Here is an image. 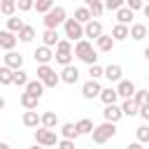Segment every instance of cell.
<instances>
[{"instance_id":"1","label":"cell","mask_w":149,"mask_h":149,"mask_svg":"<svg viewBox=\"0 0 149 149\" xmlns=\"http://www.w3.org/2000/svg\"><path fill=\"white\" fill-rule=\"evenodd\" d=\"M74 56H77L81 63H86L88 68H91V65H98V54H95V49H93V44H91L88 40H79V42L74 44Z\"/></svg>"},{"instance_id":"2","label":"cell","mask_w":149,"mask_h":149,"mask_svg":"<svg viewBox=\"0 0 149 149\" xmlns=\"http://www.w3.org/2000/svg\"><path fill=\"white\" fill-rule=\"evenodd\" d=\"M44 30H56L58 26H63L65 21H68V12H65V7H61V5H56L49 14H44Z\"/></svg>"},{"instance_id":"3","label":"cell","mask_w":149,"mask_h":149,"mask_svg":"<svg viewBox=\"0 0 149 149\" xmlns=\"http://www.w3.org/2000/svg\"><path fill=\"white\" fill-rule=\"evenodd\" d=\"M116 135V123H107V121H102L100 126H95L93 128V133H91V140L95 142V144H105L107 140H112Z\"/></svg>"},{"instance_id":"4","label":"cell","mask_w":149,"mask_h":149,"mask_svg":"<svg viewBox=\"0 0 149 149\" xmlns=\"http://www.w3.org/2000/svg\"><path fill=\"white\" fill-rule=\"evenodd\" d=\"M37 79L44 84V88H56V84L61 81V74L51 65H37Z\"/></svg>"},{"instance_id":"5","label":"cell","mask_w":149,"mask_h":149,"mask_svg":"<svg viewBox=\"0 0 149 149\" xmlns=\"http://www.w3.org/2000/svg\"><path fill=\"white\" fill-rule=\"evenodd\" d=\"M63 30H65V40L72 42V44H77L79 40H84V26L79 21H74V19H68L63 23Z\"/></svg>"},{"instance_id":"6","label":"cell","mask_w":149,"mask_h":149,"mask_svg":"<svg viewBox=\"0 0 149 149\" xmlns=\"http://www.w3.org/2000/svg\"><path fill=\"white\" fill-rule=\"evenodd\" d=\"M35 144L40 147H54L58 144V137H56V130H49V128H37L35 130Z\"/></svg>"},{"instance_id":"7","label":"cell","mask_w":149,"mask_h":149,"mask_svg":"<svg viewBox=\"0 0 149 149\" xmlns=\"http://www.w3.org/2000/svg\"><path fill=\"white\" fill-rule=\"evenodd\" d=\"M100 93H102V86H100V81H95V79H88V81H84V84H81V95H84L86 100L100 98Z\"/></svg>"},{"instance_id":"8","label":"cell","mask_w":149,"mask_h":149,"mask_svg":"<svg viewBox=\"0 0 149 149\" xmlns=\"http://www.w3.org/2000/svg\"><path fill=\"white\" fill-rule=\"evenodd\" d=\"M2 61H5L2 65H7V68L14 70V72H16V70H23V56H21L19 51H7V54L2 56Z\"/></svg>"},{"instance_id":"9","label":"cell","mask_w":149,"mask_h":149,"mask_svg":"<svg viewBox=\"0 0 149 149\" xmlns=\"http://www.w3.org/2000/svg\"><path fill=\"white\" fill-rule=\"evenodd\" d=\"M114 88H116L119 98H123V100H130V98L135 95V91H137V88H135V84H133L130 79H121V81H119Z\"/></svg>"},{"instance_id":"10","label":"cell","mask_w":149,"mask_h":149,"mask_svg":"<svg viewBox=\"0 0 149 149\" xmlns=\"http://www.w3.org/2000/svg\"><path fill=\"white\" fill-rule=\"evenodd\" d=\"M105 33H102V23L98 21V19H93V21H88L86 26H84V37H91V40H98V37H102Z\"/></svg>"},{"instance_id":"11","label":"cell","mask_w":149,"mask_h":149,"mask_svg":"<svg viewBox=\"0 0 149 149\" xmlns=\"http://www.w3.org/2000/svg\"><path fill=\"white\" fill-rule=\"evenodd\" d=\"M105 79H109L112 84H119V81L123 79V68H121L119 63H109V65L105 68Z\"/></svg>"},{"instance_id":"12","label":"cell","mask_w":149,"mask_h":149,"mask_svg":"<svg viewBox=\"0 0 149 149\" xmlns=\"http://www.w3.org/2000/svg\"><path fill=\"white\" fill-rule=\"evenodd\" d=\"M33 56H35V63H37V65H49V61H54V51H51L49 47H44V44L37 47Z\"/></svg>"},{"instance_id":"13","label":"cell","mask_w":149,"mask_h":149,"mask_svg":"<svg viewBox=\"0 0 149 149\" xmlns=\"http://www.w3.org/2000/svg\"><path fill=\"white\" fill-rule=\"evenodd\" d=\"M121 116H123V112H121V105H107V107L102 109V119H105L107 123H116Z\"/></svg>"},{"instance_id":"14","label":"cell","mask_w":149,"mask_h":149,"mask_svg":"<svg viewBox=\"0 0 149 149\" xmlns=\"http://www.w3.org/2000/svg\"><path fill=\"white\" fill-rule=\"evenodd\" d=\"M16 42H19V37H16L14 33H9V30H0V49H5V51H14Z\"/></svg>"},{"instance_id":"15","label":"cell","mask_w":149,"mask_h":149,"mask_svg":"<svg viewBox=\"0 0 149 149\" xmlns=\"http://www.w3.org/2000/svg\"><path fill=\"white\" fill-rule=\"evenodd\" d=\"M58 74H61V81H63V84H77V81H79V70H77L74 65L63 68Z\"/></svg>"},{"instance_id":"16","label":"cell","mask_w":149,"mask_h":149,"mask_svg":"<svg viewBox=\"0 0 149 149\" xmlns=\"http://www.w3.org/2000/svg\"><path fill=\"white\" fill-rule=\"evenodd\" d=\"M23 126L37 130V126H42V114H37L35 109L33 112H23Z\"/></svg>"},{"instance_id":"17","label":"cell","mask_w":149,"mask_h":149,"mask_svg":"<svg viewBox=\"0 0 149 149\" xmlns=\"http://www.w3.org/2000/svg\"><path fill=\"white\" fill-rule=\"evenodd\" d=\"M128 37H130V26L116 23V26L112 28V40H114V42H123V40H128Z\"/></svg>"},{"instance_id":"18","label":"cell","mask_w":149,"mask_h":149,"mask_svg":"<svg viewBox=\"0 0 149 149\" xmlns=\"http://www.w3.org/2000/svg\"><path fill=\"white\" fill-rule=\"evenodd\" d=\"M23 91H26V93H30V95H35V98L40 100V98H42V93H44V84H42L40 79H30V81H28V86H26Z\"/></svg>"},{"instance_id":"19","label":"cell","mask_w":149,"mask_h":149,"mask_svg":"<svg viewBox=\"0 0 149 149\" xmlns=\"http://www.w3.org/2000/svg\"><path fill=\"white\" fill-rule=\"evenodd\" d=\"M100 100L105 102V107H107V105H116V100H119V93H116V88H114V86H107V88H102V93H100Z\"/></svg>"},{"instance_id":"20","label":"cell","mask_w":149,"mask_h":149,"mask_svg":"<svg viewBox=\"0 0 149 149\" xmlns=\"http://www.w3.org/2000/svg\"><path fill=\"white\" fill-rule=\"evenodd\" d=\"M61 135H63V140H72V142H74V140L79 137L77 123H70V121H68V123H63V126H61Z\"/></svg>"},{"instance_id":"21","label":"cell","mask_w":149,"mask_h":149,"mask_svg":"<svg viewBox=\"0 0 149 149\" xmlns=\"http://www.w3.org/2000/svg\"><path fill=\"white\" fill-rule=\"evenodd\" d=\"M144 37H147V26L144 23H130V40L142 42Z\"/></svg>"},{"instance_id":"22","label":"cell","mask_w":149,"mask_h":149,"mask_svg":"<svg viewBox=\"0 0 149 149\" xmlns=\"http://www.w3.org/2000/svg\"><path fill=\"white\" fill-rule=\"evenodd\" d=\"M74 21H79L81 26H86L88 21H93V16H91V12H88V7H86V5H81V7H77V9H74Z\"/></svg>"},{"instance_id":"23","label":"cell","mask_w":149,"mask_h":149,"mask_svg":"<svg viewBox=\"0 0 149 149\" xmlns=\"http://www.w3.org/2000/svg\"><path fill=\"white\" fill-rule=\"evenodd\" d=\"M58 42H61L58 30H44V33H42V44H44V47H49V49H51V47H56Z\"/></svg>"},{"instance_id":"24","label":"cell","mask_w":149,"mask_h":149,"mask_svg":"<svg viewBox=\"0 0 149 149\" xmlns=\"http://www.w3.org/2000/svg\"><path fill=\"white\" fill-rule=\"evenodd\" d=\"M86 7H88V12H91L93 19L102 16V12H105V2H100V0H86Z\"/></svg>"},{"instance_id":"25","label":"cell","mask_w":149,"mask_h":149,"mask_svg":"<svg viewBox=\"0 0 149 149\" xmlns=\"http://www.w3.org/2000/svg\"><path fill=\"white\" fill-rule=\"evenodd\" d=\"M114 40H112V35H102V37H98L95 40V47H98V51H112L114 49Z\"/></svg>"},{"instance_id":"26","label":"cell","mask_w":149,"mask_h":149,"mask_svg":"<svg viewBox=\"0 0 149 149\" xmlns=\"http://www.w3.org/2000/svg\"><path fill=\"white\" fill-rule=\"evenodd\" d=\"M19 100H21V105H23V109H26V112H33V109L37 107V102H40L35 95H30V93H26V91L21 93V98H19Z\"/></svg>"},{"instance_id":"27","label":"cell","mask_w":149,"mask_h":149,"mask_svg":"<svg viewBox=\"0 0 149 149\" xmlns=\"http://www.w3.org/2000/svg\"><path fill=\"white\" fill-rule=\"evenodd\" d=\"M121 112H123V116H135V114H140V107H137V102L130 98V100H123V102H121Z\"/></svg>"},{"instance_id":"28","label":"cell","mask_w":149,"mask_h":149,"mask_svg":"<svg viewBox=\"0 0 149 149\" xmlns=\"http://www.w3.org/2000/svg\"><path fill=\"white\" fill-rule=\"evenodd\" d=\"M56 126H58V116H56V112H44V114H42V128L56 130Z\"/></svg>"},{"instance_id":"29","label":"cell","mask_w":149,"mask_h":149,"mask_svg":"<svg viewBox=\"0 0 149 149\" xmlns=\"http://www.w3.org/2000/svg\"><path fill=\"white\" fill-rule=\"evenodd\" d=\"M130 19H133V12H130V9L123 5V7L116 12V23H121V26H128V23H130Z\"/></svg>"},{"instance_id":"30","label":"cell","mask_w":149,"mask_h":149,"mask_svg":"<svg viewBox=\"0 0 149 149\" xmlns=\"http://www.w3.org/2000/svg\"><path fill=\"white\" fill-rule=\"evenodd\" d=\"M23 26H26V23H23V19H19V16L7 19V30H9V33H14V35H19Z\"/></svg>"},{"instance_id":"31","label":"cell","mask_w":149,"mask_h":149,"mask_svg":"<svg viewBox=\"0 0 149 149\" xmlns=\"http://www.w3.org/2000/svg\"><path fill=\"white\" fill-rule=\"evenodd\" d=\"M93 128H95V126H93L91 119H79V121H77V130H79V135H91Z\"/></svg>"},{"instance_id":"32","label":"cell","mask_w":149,"mask_h":149,"mask_svg":"<svg viewBox=\"0 0 149 149\" xmlns=\"http://www.w3.org/2000/svg\"><path fill=\"white\" fill-rule=\"evenodd\" d=\"M133 100L137 102V107L149 105V88H137V91H135V95H133Z\"/></svg>"},{"instance_id":"33","label":"cell","mask_w":149,"mask_h":149,"mask_svg":"<svg viewBox=\"0 0 149 149\" xmlns=\"http://www.w3.org/2000/svg\"><path fill=\"white\" fill-rule=\"evenodd\" d=\"M0 84H2V86L14 84V70H9L7 65H2V68H0Z\"/></svg>"},{"instance_id":"34","label":"cell","mask_w":149,"mask_h":149,"mask_svg":"<svg viewBox=\"0 0 149 149\" xmlns=\"http://www.w3.org/2000/svg\"><path fill=\"white\" fill-rule=\"evenodd\" d=\"M135 137H137L140 144H149V126H147V123L137 126V128H135Z\"/></svg>"},{"instance_id":"35","label":"cell","mask_w":149,"mask_h":149,"mask_svg":"<svg viewBox=\"0 0 149 149\" xmlns=\"http://www.w3.org/2000/svg\"><path fill=\"white\" fill-rule=\"evenodd\" d=\"M0 12H2L7 19H12L14 12H16V2H14V0H5V2H0Z\"/></svg>"},{"instance_id":"36","label":"cell","mask_w":149,"mask_h":149,"mask_svg":"<svg viewBox=\"0 0 149 149\" xmlns=\"http://www.w3.org/2000/svg\"><path fill=\"white\" fill-rule=\"evenodd\" d=\"M16 37H19L21 42H26V44H28V42H33V37H35V28H33V26H23V28H21V33H19Z\"/></svg>"},{"instance_id":"37","label":"cell","mask_w":149,"mask_h":149,"mask_svg":"<svg viewBox=\"0 0 149 149\" xmlns=\"http://www.w3.org/2000/svg\"><path fill=\"white\" fill-rule=\"evenodd\" d=\"M54 7H56V5H54L51 0H37V2H35V9H37L40 14H49Z\"/></svg>"},{"instance_id":"38","label":"cell","mask_w":149,"mask_h":149,"mask_svg":"<svg viewBox=\"0 0 149 149\" xmlns=\"http://www.w3.org/2000/svg\"><path fill=\"white\" fill-rule=\"evenodd\" d=\"M28 81H30V79H28V72H26V70H16V72H14V84H16V86H23V88H26Z\"/></svg>"},{"instance_id":"39","label":"cell","mask_w":149,"mask_h":149,"mask_svg":"<svg viewBox=\"0 0 149 149\" xmlns=\"http://www.w3.org/2000/svg\"><path fill=\"white\" fill-rule=\"evenodd\" d=\"M56 54H74V47H72V42H68V40H61V42L56 44Z\"/></svg>"},{"instance_id":"40","label":"cell","mask_w":149,"mask_h":149,"mask_svg":"<svg viewBox=\"0 0 149 149\" xmlns=\"http://www.w3.org/2000/svg\"><path fill=\"white\" fill-rule=\"evenodd\" d=\"M54 58H56V63H58L61 68L72 65V54H56V51H54Z\"/></svg>"},{"instance_id":"41","label":"cell","mask_w":149,"mask_h":149,"mask_svg":"<svg viewBox=\"0 0 149 149\" xmlns=\"http://www.w3.org/2000/svg\"><path fill=\"white\" fill-rule=\"evenodd\" d=\"M123 5H126L123 0H107V2H105V9H109V12H114V14H116Z\"/></svg>"},{"instance_id":"42","label":"cell","mask_w":149,"mask_h":149,"mask_svg":"<svg viewBox=\"0 0 149 149\" xmlns=\"http://www.w3.org/2000/svg\"><path fill=\"white\" fill-rule=\"evenodd\" d=\"M88 74H91V79H100V77H105V68H100V65H91L88 68Z\"/></svg>"},{"instance_id":"43","label":"cell","mask_w":149,"mask_h":149,"mask_svg":"<svg viewBox=\"0 0 149 149\" xmlns=\"http://www.w3.org/2000/svg\"><path fill=\"white\" fill-rule=\"evenodd\" d=\"M16 9H19V12H28V9H35V2H30V0H19V2H16Z\"/></svg>"},{"instance_id":"44","label":"cell","mask_w":149,"mask_h":149,"mask_svg":"<svg viewBox=\"0 0 149 149\" xmlns=\"http://www.w3.org/2000/svg\"><path fill=\"white\" fill-rule=\"evenodd\" d=\"M126 7L130 12H137V9H144V2L142 0H126Z\"/></svg>"},{"instance_id":"45","label":"cell","mask_w":149,"mask_h":149,"mask_svg":"<svg viewBox=\"0 0 149 149\" xmlns=\"http://www.w3.org/2000/svg\"><path fill=\"white\" fill-rule=\"evenodd\" d=\"M58 149H77L72 140H58Z\"/></svg>"},{"instance_id":"46","label":"cell","mask_w":149,"mask_h":149,"mask_svg":"<svg viewBox=\"0 0 149 149\" xmlns=\"http://www.w3.org/2000/svg\"><path fill=\"white\" fill-rule=\"evenodd\" d=\"M140 116H142L144 121H149V105H144V107H140Z\"/></svg>"},{"instance_id":"47","label":"cell","mask_w":149,"mask_h":149,"mask_svg":"<svg viewBox=\"0 0 149 149\" xmlns=\"http://www.w3.org/2000/svg\"><path fill=\"white\" fill-rule=\"evenodd\" d=\"M126 149H144V147H142V144H140V142H130V144H128V147H126Z\"/></svg>"},{"instance_id":"48","label":"cell","mask_w":149,"mask_h":149,"mask_svg":"<svg viewBox=\"0 0 149 149\" xmlns=\"http://www.w3.org/2000/svg\"><path fill=\"white\" fill-rule=\"evenodd\" d=\"M142 12H144V16L149 19V2H144V9H142Z\"/></svg>"},{"instance_id":"49","label":"cell","mask_w":149,"mask_h":149,"mask_svg":"<svg viewBox=\"0 0 149 149\" xmlns=\"http://www.w3.org/2000/svg\"><path fill=\"white\" fill-rule=\"evenodd\" d=\"M142 56H144V58L149 61V47H144V51H142Z\"/></svg>"},{"instance_id":"50","label":"cell","mask_w":149,"mask_h":149,"mask_svg":"<svg viewBox=\"0 0 149 149\" xmlns=\"http://www.w3.org/2000/svg\"><path fill=\"white\" fill-rule=\"evenodd\" d=\"M5 105H7V102H5V98L0 95V109H5Z\"/></svg>"},{"instance_id":"51","label":"cell","mask_w":149,"mask_h":149,"mask_svg":"<svg viewBox=\"0 0 149 149\" xmlns=\"http://www.w3.org/2000/svg\"><path fill=\"white\" fill-rule=\"evenodd\" d=\"M0 149H9V144L7 142H0Z\"/></svg>"},{"instance_id":"52","label":"cell","mask_w":149,"mask_h":149,"mask_svg":"<svg viewBox=\"0 0 149 149\" xmlns=\"http://www.w3.org/2000/svg\"><path fill=\"white\" fill-rule=\"evenodd\" d=\"M28 149H42V147H40V144H33V147H28Z\"/></svg>"},{"instance_id":"53","label":"cell","mask_w":149,"mask_h":149,"mask_svg":"<svg viewBox=\"0 0 149 149\" xmlns=\"http://www.w3.org/2000/svg\"><path fill=\"white\" fill-rule=\"evenodd\" d=\"M147 81H149V74H147Z\"/></svg>"}]
</instances>
